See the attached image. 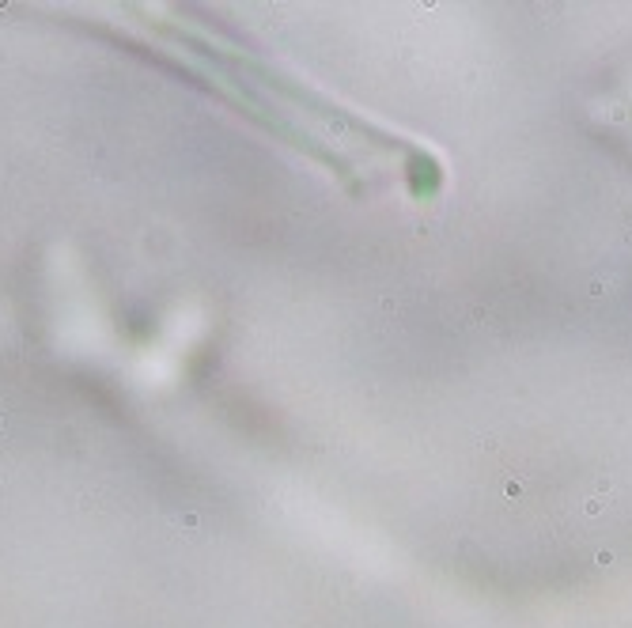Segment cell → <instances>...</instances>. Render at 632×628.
I'll return each instance as SVG.
<instances>
[{"mask_svg":"<svg viewBox=\"0 0 632 628\" xmlns=\"http://www.w3.org/2000/svg\"><path fill=\"white\" fill-rule=\"evenodd\" d=\"M606 292H609V284H602V280H594V284H590V295H594V299L606 295Z\"/></svg>","mask_w":632,"mask_h":628,"instance_id":"3","label":"cell"},{"mask_svg":"<svg viewBox=\"0 0 632 628\" xmlns=\"http://www.w3.org/2000/svg\"><path fill=\"white\" fill-rule=\"evenodd\" d=\"M602 507H606L602 496H590V500H587V515H602Z\"/></svg>","mask_w":632,"mask_h":628,"instance_id":"2","label":"cell"},{"mask_svg":"<svg viewBox=\"0 0 632 628\" xmlns=\"http://www.w3.org/2000/svg\"><path fill=\"white\" fill-rule=\"evenodd\" d=\"M629 246H632V231H629Z\"/></svg>","mask_w":632,"mask_h":628,"instance_id":"4","label":"cell"},{"mask_svg":"<svg viewBox=\"0 0 632 628\" xmlns=\"http://www.w3.org/2000/svg\"><path fill=\"white\" fill-rule=\"evenodd\" d=\"M522 488H526V481L522 477H511L507 481V496H522Z\"/></svg>","mask_w":632,"mask_h":628,"instance_id":"1","label":"cell"}]
</instances>
